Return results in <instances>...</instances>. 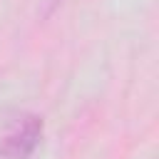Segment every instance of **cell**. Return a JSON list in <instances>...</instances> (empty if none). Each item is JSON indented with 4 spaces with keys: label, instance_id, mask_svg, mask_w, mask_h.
I'll return each instance as SVG.
<instances>
[{
    "label": "cell",
    "instance_id": "obj_1",
    "mask_svg": "<svg viewBox=\"0 0 159 159\" xmlns=\"http://www.w3.org/2000/svg\"><path fill=\"white\" fill-rule=\"evenodd\" d=\"M42 137V119L37 114H17L0 137V154L5 159H27Z\"/></svg>",
    "mask_w": 159,
    "mask_h": 159
}]
</instances>
